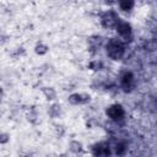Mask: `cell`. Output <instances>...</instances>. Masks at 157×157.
<instances>
[{
	"instance_id": "cell-1",
	"label": "cell",
	"mask_w": 157,
	"mask_h": 157,
	"mask_svg": "<svg viewBox=\"0 0 157 157\" xmlns=\"http://www.w3.org/2000/svg\"><path fill=\"white\" fill-rule=\"evenodd\" d=\"M120 5L124 10H129L133 6V0H120Z\"/></svg>"
},
{
	"instance_id": "cell-3",
	"label": "cell",
	"mask_w": 157,
	"mask_h": 157,
	"mask_svg": "<svg viewBox=\"0 0 157 157\" xmlns=\"http://www.w3.org/2000/svg\"><path fill=\"white\" fill-rule=\"evenodd\" d=\"M71 150L73 151H80L81 150V144L80 142H76V141H74V142H71Z\"/></svg>"
},
{
	"instance_id": "cell-2",
	"label": "cell",
	"mask_w": 157,
	"mask_h": 157,
	"mask_svg": "<svg viewBox=\"0 0 157 157\" xmlns=\"http://www.w3.org/2000/svg\"><path fill=\"white\" fill-rule=\"evenodd\" d=\"M44 93H45V96L48 97V99H54L55 98V92H54V90L53 88H45L44 90Z\"/></svg>"
}]
</instances>
